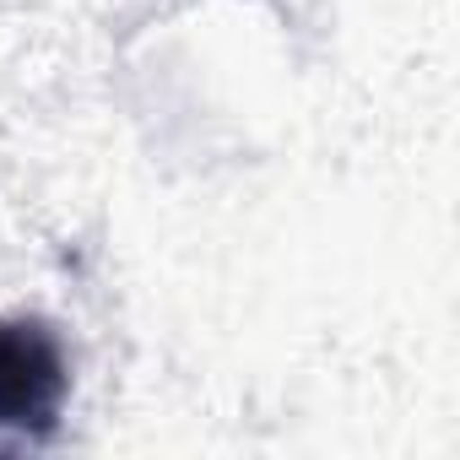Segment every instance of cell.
I'll use <instances>...</instances> for the list:
<instances>
[{
  "instance_id": "1",
  "label": "cell",
  "mask_w": 460,
  "mask_h": 460,
  "mask_svg": "<svg viewBox=\"0 0 460 460\" xmlns=\"http://www.w3.org/2000/svg\"><path fill=\"white\" fill-rule=\"evenodd\" d=\"M66 395V368L39 325H0V422H49Z\"/></svg>"
}]
</instances>
